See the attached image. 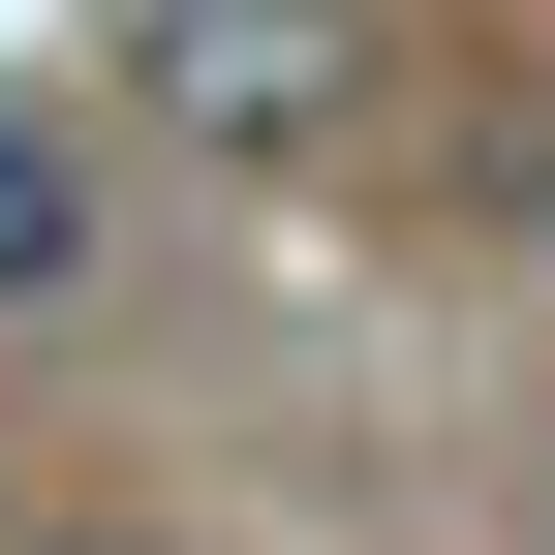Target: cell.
Instances as JSON below:
<instances>
[{"label":"cell","instance_id":"obj_1","mask_svg":"<svg viewBox=\"0 0 555 555\" xmlns=\"http://www.w3.org/2000/svg\"><path fill=\"white\" fill-rule=\"evenodd\" d=\"M124 124H185V155H339V124H371V0H124Z\"/></svg>","mask_w":555,"mask_h":555},{"label":"cell","instance_id":"obj_2","mask_svg":"<svg viewBox=\"0 0 555 555\" xmlns=\"http://www.w3.org/2000/svg\"><path fill=\"white\" fill-rule=\"evenodd\" d=\"M62 278H93V124L0 93V309H62Z\"/></svg>","mask_w":555,"mask_h":555},{"label":"cell","instance_id":"obj_3","mask_svg":"<svg viewBox=\"0 0 555 555\" xmlns=\"http://www.w3.org/2000/svg\"><path fill=\"white\" fill-rule=\"evenodd\" d=\"M31 555H124V525H31Z\"/></svg>","mask_w":555,"mask_h":555}]
</instances>
